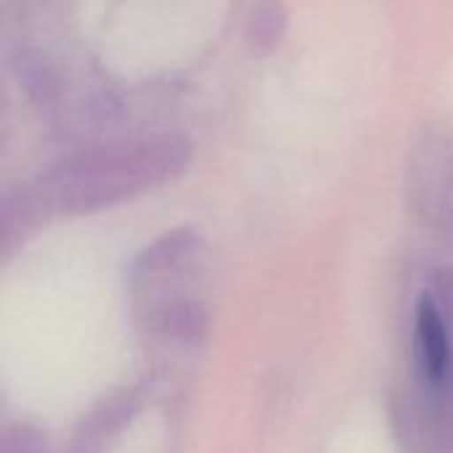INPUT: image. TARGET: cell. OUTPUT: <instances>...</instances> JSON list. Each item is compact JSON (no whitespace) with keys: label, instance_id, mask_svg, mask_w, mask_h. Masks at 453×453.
I'll list each match as a JSON object with an SVG mask.
<instances>
[{"label":"cell","instance_id":"cell-1","mask_svg":"<svg viewBox=\"0 0 453 453\" xmlns=\"http://www.w3.org/2000/svg\"><path fill=\"white\" fill-rule=\"evenodd\" d=\"M191 146L178 135H146L82 149L40 178V194L64 212L114 207L186 173Z\"/></svg>","mask_w":453,"mask_h":453},{"label":"cell","instance_id":"cell-2","mask_svg":"<svg viewBox=\"0 0 453 453\" xmlns=\"http://www.w3.org/2000/svg\"><path fill=\"white\" fill-rule=\"evenodd\" d=\"M411 199L425 215L453 210V135L443 125H422L406 159Z\"/></svg>","mask_w":453,"mask_h":453},{"label":"cell","instance_id":"cell-3","mask_svg":"<svg viewBox=\"0 0 453 453\" xmlns=\"http://www.w3.org/2000/svg\"><path fill=\"white\" fill-rule=\"evenodd\" d=\"M414 348L422 374L438 385L446 380L451 369V340L449 326L438 311V305L430 297H422L417 311V332H414Z\"/></svg>","mask_w":453,"mask_h":453},{"label":"cell","instance_id":"cell-4","mask_svg":"<svg viewBox=\"0 0 453 453\" xmlns=\"http://www.w3.org/2000/svg\"><path fill=\"white\" fill-rule=\"evenodd\" d=\"M273 21H281V19H276V5L273 3L271 5H263L260 11H255V16H252V37L257 42H271L273 45L279 40Z\"/></svg>","mask_w":453,"mask_h":453}]
</instances>
